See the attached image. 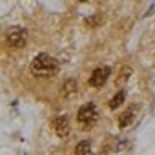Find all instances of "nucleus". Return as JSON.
<instances>
[{
    "label": "nucleus",
    "mask_w": 155,
    "mask_h": 155,
    "mask_svg": "<svg viewBox=\"0 0 155 155\" xmlns=\"http://www.w3.org/2000/svg\"><path fill=\"white\" fill-rule=\"evenodd\" d=\"M29 71L37 79H48V77H53L58 73V62L55 57H51L48 53H40L33 58Z\"/></svg>",
    "instance_id": "nucleus-1"
},
{
    "label": "nucleus",
    "mask_w": 155,
    "mask_h": 155,
    "mask_svg": "<svg viewBox=\"0 0 155 155\" xmlns=\"http://www.w3.org/2000/svg\"><path fill=\"white\" fill-rule=\"evenodd\" d=\"M99 119V111H97V106L93 102H88L84 106H81L79 113H77V120L82 124V128H91Z\"/></svg>",
    "instance_id": "nucleus-2"
},
{
    "label": "nucleus",
    "mask_w": 155,
    "mask_h": 155,
    "mask_svg": "<svg viewBox=\"0 0 155 155\" xmlns=\"http://www.w3.org/2000/svg\"><path fill=\"white\" fill-rule=\"evenodd\" d=\"M26 42H28V31H26L24 28L15 26V28L8 29V33H6V44H8L9 48L20 49V48L26 46Z\"/></svg>",
    "instance_id": "nucleus-3"
},
{
    "label": "nucleus",
    "mask_w": 155,
    "mask_h": 155,
    "mask_svg": "<svg viewBox=\"0 0 155 155\" xmlns=\"http://www.w3.org/2000/svg\"><path fill=\"white\" fill-rule=\"evenodd\" d=\"M110 75H111V68L110 66H102V68H97L91 77H90V86L91 88H101L106 84V81L110 79Z\"/></svg>",
    "instance_id": "nucleus-4"
},
{
    "label": "nucleus",
    "mask_w": 155,
    "mask_h": 155,
    "mask_svg": "<svg viewBox=\"0 0 155 155\" xmlns=\"http://www.w3.org/2000/svg\"><path fill=\"white\" fill-rule=\"evenodd\" d=\"M53 130H55V133L58 135V137H68L69 135V131H71V126H69V120H68V117L66 115H58V117H55L53 119Z\"/></svg>",
    "instance_id": "nucleus-5"
},
{
    "label": "nucleus",
    "mask_w": 155,
    "mask_h": 155,
    "mask_svg": "<svg viewBox=\"0 0 155 155\" xmlns=\"http://www.w3.org/2000/svg\"><path fill=\"white\" fill-rule=\"evenodd\" d=\"M137 110H139V104H131V106L119 117V126H120V128H128V126L131 124V120H133Z\"/></svg>",
    "instance_id": "nucleus-6"
},
{
    "label": "nucleus",
    "mask_w": 155,
    "mask_h": 155,
    "mask_svg": "<svg viewBox=\"0 0 155 155\" xmlns=\"http://www.w3.org/2000/svg\"><path fill=\"white\" fill-rule=\"evenodd\" d=\"M75 91H77V81H75V79L64 81V84H62V88H60V95H62V97H71Z\"/></svg>",
    "instance_id": "nucleus-7"
},
{
    "label": "nucleus",
    "mask_w": 155,
    "mask_h": 155,
    "mask_svg": "<svg viewBox=\"0 0 155 155\" xmlns=\"http://www.w3.org/2000/svg\"><path fill=\"white\" fill-rule=\"evenodd\" d=\"M75 155H91V142L90 140H81L75 148Z\"/></svg>",
    "instance_id": "nucleus-8"
},
{
    "label": "nucleus",
    "mask_w": 155,
    "mask_h": 155,
    "mask_svg": "<svg viewBox=\"0 0 155 155\" xmlns=\"http://www.w3.org/2000/svg\"><path fill=\"white\" fill-rule=\"evenodd\" d=\"M124 97H126V91H124V90H120V91H119L111 101H110V110H117V108L124 102Z\"/></svg>",
    "instance_id": "nucleus-9"
},
{
    "label": "nucleus",
    "mask_w": 155,
    "mask_h": 155,
    "mask_svg": "<svg viewBox=\"0 0 155 155\" xmlns=\"http://www.w3.org/2000/svg\"><path fill=\"white\" fill-rule=\"evenodd\" d=\"M130 75H131V68H130V66H122V68H120V73H119V77H117V84H122Z\"/></svg>",
    "instance_id": "nucleus-10"
},
{
    "label": "nucleus",
    "mask_w": 155,
    "mask_h": 155,
    "mask_svg": "<svg viewBox=\"0 0 155 155\" xmlns=\"http://www.w3.org/2000/svg\"><path fill=\"white\" fill-rule=\"evenodd\" d=\"M153 11H155V0H153V4H151V6H150V9H148V11H146V13H144V17H150V15H151V13H153Z\"/></svg>",
    "instance_id": "nucleus-11"
},
{
    "label": "nucleus",
    "mask_w": 155,
    "mask_h": 155,
    "mask_svg": "<svg viewBox=\"0 0 155 155\" xmlns=\"http://www.w3.org/2000/svg\"><path fill=\"white\" fill-rule=\"evenodd\" d=\"M81 2H88V0H81Z\"/></svg>",
    "instance_id": "nucleus-12"
}]
</instances>
